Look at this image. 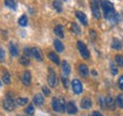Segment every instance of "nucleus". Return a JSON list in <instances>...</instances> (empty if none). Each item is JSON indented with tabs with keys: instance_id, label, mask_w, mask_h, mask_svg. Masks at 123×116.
Listing matches in <instances>:
<instances>
[{
	"instance_id": "obj_1",
	"label": "nucleus",
	"mask_w": 123,
	"mask_h": 116,
	"mask_svg": "<svg viewBox=\"0 0 123 116\" xmlns=\"http://www.w3.org/2000/svg\"><path fill=\"white\" fill-rule=\"evenodd\" d=\"M101 7L104 10V16L106 19H114L115 18V9L111 1H101Z\"/></svg>"
},
{
	"instance_id": "obj_2",
	"label": "nucleus",
	"mask_w": 123,
	"mask_h": 116,
	"mask_svg": "<svg viewBox=\"0 0 123 116\" xmlns=\"http://www.w3.org/2000/svg\"><path fill=\"white\" fill-rule=\"evenodd\" d=\"M78 48H79V51H80V54H81V56L83 58H86V59H88L90 54H89L87 47H86V45H84L82 41H78Z\"/></svg>"
},
{
	"instance_id": "obj_3",
	"label": "nucleus",
	"mask_w": 123,
	"mask_h": 116,
	"mask_svg": "<svg viewBox=\"0 0 123 116\" xmlns=\"http://www.w3.org/2000/svg\"><path fill=\"white\" fill-rule=\"evenodd\" d=\"M48 84L50 87H56L57 85V76L55 74V72L49 68V74H48Z\"/></svg>"
},
{
	"instance_id": "obj_4",
	"label": "nucleus",
	"mask_w": 123,
	"mask_h": 116,
	"mask_svg": "<svg viewBox=\"0 0 123 116\" xmlns=\"http://www.w3.org/2000/svg\"><path fill=\"white\" fill-rule=\"evenodd\" d=\"M99 1H92L91 2V10H92V14L95 18H98L100 17V10H99Z\"/></svg>"
},
{
	"instance_id": "obj_5",
	"label": "nucleus",
	"mask_w": 123,
	"mask_h": 116,
	"mask_svg": "<svg viewBox=\"0 0 123 116\" xmlns=\"http://www.w3.org/2000/svg\"><path fill=\"white\" fill-rule=\"evenodd\" d=\"M72 88H73V91H74V93L79 94L82 92V90H83V87H82V83L80 82L78 79H75V80H73V82H72Z\"/></svg>"
},
{
	"instance_id": "obj_6",
	"label": "nucleus",
	"mask_w": 123,
	"mask_h": 116,
	"mask_svg": "<svg viewBox=\"0 0 123 116\" xmlns=\"http://www.w3.org/2000/svg\"><path fill=\"white\" fill-rule=\"evenodd\" d=\"M14 107H15V103H14V100L12 98L7 97V98L5 99V101H4V108L6 109V110H13Z\"/></svg>"
},
{
	"instance_id": "obj_7",
	"label": "nucleus",
	"mask_w": 123,
	"mask_h": 116,
	"mask_svg": "<svg viewBox=\"0 0 123 116\" xmlns=\"http://www.w3.org/2000/svg\"><path fill=\"white\" fill-rule=\"evenodd\" d=\"M31 55H32L37 60H39V62H42V59H43L42 52H41V50H40L39 48H32V49H31Z\"/></svg>"
},
{
	"instance_id": "obj_8",
	"label": "nucleus",
	"mask_w": 123,
	"mask_h": 116,
	"mask_svg": "<svg viewBox=\"0 0 123 116\" xmlns=\"http://www.w3.org/2000/svg\"><path fill=\"white\" fill-rule=\"evenodd\" d=\"M62 70H63V73H64V75H70L71 73V66L70 64L66 62V60H63L62 62Z\"/></svg>"
},
{
	"instance_id": "obj_9",
	"label": "nucleus",
	"mask_w": 123,
	"mask_h": 116,
	"mask_svg": "<svg viewBox=\"0 0 123 116\" xmlns=\"http://www.w3.org/2000/svg\"><path fill=\"white\" fill-rule=\"evenodd\" d=\"M22 82L25 85H30L31 84V73L29 71H25L24 74L22 76Z\"/></svg>"
},
{
	"instance_id": "obj_10",
	"label": "nucleus",
	"mask_w": 123,
	"mask_h": 116,
	"mask_svg": "<svg viewBox=\"0 0 123 116\" xmlns=\"http://www.w3.org/2000/svg\"><path fill=\"white\" fill-rule=\"evenodd\" d=\"M66 110H67V113H68V114H75V113L78 112V108L75 107V104L74 103L70 101V103L66 105Z\"/></svg>"
},
{
	"instance_id": "obj_11",
	"label": "nucleus",
	"mask_w": 123,
	"mask_h": 116,
	"mask_svg": "<svg viewBox=\"0 0 123 116\" xmlns=\"http://www.w3.org/2000/svg\"><path fill=\"white\" fill-rule=\"evenodd\" d=\"M91 99L90 98H83L82 99V101H81V107L83 108V109H89V108L91 107Z\"/></svg>"
},
{
	"instance_id": "obj_12",
	"label": "nucleus",
	"mask_w": 123,
	"mask_h": 116,
	"mask_svg": "<svg viewBox=\"0 0 123 116\" xmlns=\"http://www.w3.org/2000/svg\"><path fill=\"white\" fill-rule=\"evenodd\" d=\"M76 17H78V19H79L83 25H88V21H87V17H86L84 13H82V12H76Z\"/></svg>"
},
{
	"instance_id": "obj_13",
	"label": "nucleus",
	"mask_w": 123,
	"mask_h": 116,
	"mask_svg": "<svg viewBox=\"0 0 123 116\" xmlns=\"http://www.w3.org/2000/svg\"><path fill=\"white\" fill-rule=\"evenodd\" d=\"M105 103H106V106L110 108V109H114L115 108V103H114V99L112 98L111 96H108V97H106L105 98Z\"/></svg>"
},
{
	"instance_id": "obj_14",
	"label": "nucleus",
	"mask_w": 123,
	"mask_h": 116,
	"mask_svg": "<svg viewBox=\"0 0 123 116\" xmlns=\"http://www.w3.org/2000/svg\"><path fill=\"white\" fill-rule=\"evenodd\" d=\"M9 51H10V55L14 56V57L18 55V48L14 42H10V45H9Z\"/></svg>"
},
{
	"instance_id": "obj_15",
	"label": "nucleus",
	"mask_w": 123,
	"mask_h": 116,
	"mask_svg": "<svg viewBox=\"0 0 123 116\" xmlns=\"http://www.w3.org/2000/svg\"><path fill=\"white\" fill-rule=\"evenodd\" d=\"M79 72L81 73V75H82V76H87L89 74L88 66H86L84 64H81V65H79Z\"/></svg>"
},
{
	"instance_id": "obj_16",
	"label": "nucleus",
	"mask_w": 123,
	"mask_h": 116,
	"mask_svg": "<svg viewBox=\"0 0 123 116\" xmlns=\"http://www.w3.org/2000/svg\"><path fill=\"white\" fill-rule=\"evenodd\" d=\"M33 101L37 106H41L42 104H43V97H42V94H35L34 98H33Z\"/></svg>"
},
{
	"instance_id": "obj_17",
	"label": "nucleus",
	"mask_w": 123,
	"mask_h": 116,
	"mask_svg": "<svg viewBox=\"0 0 123 116\" xmlns=\"http://www.w3.org/2000/svg\"><path fill=\"white\" fill-rule=\"evenodd\" d=\"M112 48L115 50H120L122 48V43H121V41L119 39H113L112 41Z\"/></svg>"
},
{
	"instance_id": "obj_18",
	"label": "nucleus",
	"mask_w": 123,
	"mask_h": 116,
	"mask_svg": "<svg viewBox=\"0 0 123 116\" xmlns=\"http://www.w3.org/2000/svg\"><path fill=\"white\" fill-rule=\"evenodd\" d=\"M54 46H55V48H56V50H57L58 52H63L64 51V45L59 40L54 41Z\"/></svg>"
},
{
	"instance_id": "obj_19",
	"label": "nucleus",
	"mask_w": 123,
	"mask_h": 116,
	"mask_svg": "<svg viewBox=\"0 0 123 116\" xmlns=\"http://www.w3.org/2000/svg\"><path fill=\"white\" fill-rule=\"evenodd\" d=\"M55 34L59 38H63L64 36V29L62 25H57V26L55 27Z\"/></svg>"
},
{
	"instance_id": "obj_20",
	"label": "nucleus",
	"mask_w": 123,
	"mask_h": 116,
	"mask_svg": "<svg viewBox=\"0 0 123 116\" xmlns=\"http://www.w3.org/2000/svg\"><path fill=\"white\" fill-rule=\"evenodd\" d=\"M48 57H49V59H50L51 62H54L55 64H57V65L59 64V58H58V56L55 54V52H53V51H51V52H49Z\"/></svg>"
},
{
	"instance_id": "obj_21",
	"label": "nucleus",
	"mask_w": 123,
	"mask_h": 116,
	"mask_svg": "<svg viewBox=\"0 0 123 116\" xmlns=\"http://www.w3.org/2000/svg\"><path fill=\"white\" fill-rule=\"evenodd\" d=\"M51 106H53V109L55 112H59V100H58V98H53Z\"/></svg>"
},
{
	"instance_id": "obj_22",
	"label": "nucleus",
	"mask_w": 123,
	"mask_h": 116,
	"mask_svg": "<svg viewBox=\"0 0 123 116\" xmlns=\"http://www.w3.org/2000/svg\"><path fill=\"white\" fill-rule=\"evenodd\" d=\"M27 16H25V15H23V16H21V18L18 19V24L21 25V26H26L27 25Z\"/></svg>"
},
{
	"instance_id": "obj_23",
	"label": "nucleus",
	"mask_w": 123,
	"mask_h": 116,
	"mask_svg": "<svg viewBox=\"0 0 123 116\" xmlns=\"http://www.w3.org/2000/svg\"><path fill=\"white\" fill-rule=\"evenodd\" d=\"M59 100V112H65L66 110V105H65V100L63 98L58 99Z\"/></svg>"
},
{
	"instance_id": "obj_24",
	"label": "nucleus",
	"mask_w": 123,
	"mask_h": 116,
	"mask_svg": "<svg viewBox=\"0 0 123 116\" xmlns=\"http://www.w3.org/2000/svg\"><path fill=\"white\" fill-rule=\"evenodd\" d=\"M19 63L22 65H24V66H27V65H30V59L27 57H25V56H22V57L19 58Z\"/></svg>"
},
{
	"instance_id": "obj_25",
	"label": "nucleus",
	"mask_w": 123,
	"mask_h": 116,
	"mask_svg": "<svg viewBox=\"0 0 123 116\" xmlns=\"http://www.w3.org/2000/svg\"><path fill=\"white\" fill-rule=\"evenodd\" d=\"M5 6H6V7H9V8H12V9H16V2H15V1L7 0V1H5Z\"/></svg>"
},
{
	"instance_id": "obj_26",
	"label": "nucleus",
	"mask_w": 123,
	"mask_h": 116,
	"mask_svg": "<svg viewBox=\"0 0 123 116\" xmlns=\"http://www.w3.org/2000/svg\"><path fill=\"white\" fill-rule=\"evenodd\" d=\"M72 30H73L75 34H80L81 33V29L79 27V25L76 23H72Z\"/></svg>"
},
{
	"instance_id": "obj_27",
	"label": "nucleus",
	"mask_w": 123,
	"mask_h": 116,
	"mask_svg": "<svg viewBox=\"0 0 123 116\" xmlns=\"http://www.w3.org/2000/svg\"><path fill=\"white\" fill-rule=\"evenodd\" d=\"M115 62H116V64H117L119 66H123V56L116 55V56H115Z\"/></svg>"
},
{
	"instance_id": "obj_28",
	"label": "nucleus",
	"mask_w": 123,
	"mask_h": 116,
	"mask_svg": "<svg viewBox=\"0 0 123 116\" xmlns=\"http://www.w3.org/2000/svg\"><path fill=\"white\" fill-rule=\"evenodd\" d=\"M2 80H4V82L6 83V84H9L10 83V75H9L8 72H6L4 74V76H2Z\"/></svg>"
},
{
	"instance_id": "obj_29",
	"label": "nucleus",
	"mask_w": 123,
	"mask_h": 116,
	"mask_svg": "<svg viewBox=\"0 0 123 116\" xmlns=\"http://www.w3.org/2000/svg\"><path fill=\"white\" fill-rule=\"evenodd\" d=\"M116 103H117V105H119L120 108H123V94L117 96V98H116Z\"/></svg>"
},
{
	"instance_id": "obj_30",
	"label": "nucleus",
	"mask_w": 123,
	"mask_h": 116,
	"mask_svg": "<svg viewBox=\"0 0 123 116\" xmlns=\"http://www.w3.org/2000/svg\"><path fill=\"white\" fill-rule=\"evenodd\" d=\"M27 98H17V105H21V106H23V105H26L27 104Z\"/></svg>"
},
{
	"instance_id": "obj_31",
	"label": "nucleus",
	"mask_w": 123,
	"mask_h": 116,
	"mask_svg": "<svg viewBox=\"0 0 123 116\" xmlns=\"http://www.w3.org/2000/svg\"><path fill=\"white\" fill-rule=\"evenodd\" d=\"M54 7H55V9L57 10V12H62V5L59 1H54Z\"/></svg>"
},
{
	"instance_id": "obj_32",
	"label": "nucleus",
	"mask_w": 123,
	"mask_h": 116,
	"mask_svg": "<svg viewBox=\"0 0 123 116\" xmlns=\"http://www.w3.org/2000/svg\"><path fill=\"white\" fill-rule=\"evenodd\" d=\"M111 72H112L113 75H116V74H117V68H116V66L114 65V63L111 64Z\"/></svg>"
},
{
	"instance_id": "obj_33",
	"label": "nucleus",
	"mask_w": 123,
	"mask_h": 116,
	"mask_svg": "<svg viewBox=\"0 0 123 116\" xmlns=\"http://www.w3.org/2000/svg\"><path fill=\"white\" fill-rule=\"evenodd\" d=\"M26 113L29 115H32L33 113H34V107H33V105H29L26 108Z\"/></svg>"
},
{
	"instance_id": "obj_34",
	"label": "nucleus",
	"mask_w": 123,
	"mask_h": 116,
	"mask_svg": "<svg viewBox=\"0 0 123 116\" xmlns=\"http://www.w3.org/2000/svg\"><path fill=\"white\" fill-rule=\"evenodd\" d=\"M24 56H25V57L31 56V49L30 48H25V49H24Z\"/></svg>"
},
{
	"instance_id": "obj_35",
	"label": "nucleus",
	"mask_w": 123,
	"mask_h": 116,
	"mask_svg": "<svg viewBox=\"0 0 123 116\" xmlns=\"http://www.w3.org/2000/svg\"><path fill=\"white\" fill-rule=\"evenodd\" d=\"M5 59V51L2 48H0V62H2Z\"/></svg>"
},
{
	"instance_id": "obj_36",
	"label": "nucleus",
	"mask_w": 123,
	"mask_h": 116,
	"mask_svg": "<svg viewBox=\"0 0 123 116\" xmlns=\"http://www.w3.org/2000/svg\"><path fill=\"white\" fill-rule=\"evenodd\" d=\"M119 88L121 90H123V75L119 79Z\"/></svg>"
},
{
	"instance_id": "obj_37",
	"label": "nucleus",
	"mask_w": 123,
	"mask_h": 116,
	"mask_svg": "<svg viewBox=\"0 0 123 116\" xmlns=\"http://www.w3.org/2000/svg\"><path fill=\"white\" fill-rule=\"evenodd\" d=\"M99 103H100V106H101V108H105V107H106L105 98H100V99H99Z\"/></svg>"
},
{
	"instance_id": "obj_38",
	"label": "nucleus",
	"mask_w": 123,
	"mask_h": 116,
	"mask_svg": "<svg viewBox=\"0 0 123 116\" xmlns=\"http://www.w3.org/2000/svg\"><path fill=\"white\" fill-rule=\"evenodd\" d=\"M62 81H63V83H64V87H65V88H67V87H68V82H67L66 76H63V77H62Z\"/></svg>"
},
{
	"instance_id": "obj_39",
	"label": "nucleus",
	"mask_w": 123,
	"mask_h": 116,
	"mask_svg": "<svg viewBox=\"0 0 123 116\" xmlns=\"http://www.w3.org/2000/svg\"><path fill=\"white\" fill-rule=\"evenodd\" d=\"M42 91H43V93L46 94V96H49V93H50V91L48 90V88H46V87L42 88Z\"/></svg>"
},
{
	"instance_id": "obj_40",
	"label": "nucleus",
	"mask_w": 123,
	"mask_h": 116,
	"mask_svg": "<svg viewBox=\"0 0 123 116\" xmlns=\"http://www.w3.org/2000/svg\"><path fill=\"white\" fill-rule=\"evenodd\" d=\"M92 116H103V115L99 112H93L92 113Z\"/></svg>"
},
{
	"instance_id": "obj_41",
	"label": "nucleus",
	"mask_w": 123,
	"mask_h": 116,
	"mask_svg": "<svg viewBox=\"0 0 123 116\" xmlns=\"http://www.w3.org/2000/svg\"><path fill=\"white\" fill-rule=\"evenodd\" d=\"M91 36L92 39H95V31H91Z\"/></svg>"
},
{
	"instance_id": "obj_42",
	"label": "nucleus",
	"mask_w": 123,
	"mask_h": 116,
	"mask_svg": "<svg viewBox=\"0 0 123 116\" xmlns=\"http://www.w3.org/2000/svg\"><path fill=\"white\" fill-rule=\"evenodd\" d=\"M0 87H1V80H0Z\"/></svg>"
},
{
	"instance_id": "obj_43",
	"label": "nucleus",
	"mask_w": 123,
	"mask_h": 116,
	"mask_svg": "<svg viewBox=\"0 0 123 116\" xmlns=\"http://www.w3.org/2000/svg\"><path fill=\"white\" fill-rule=\"evenodd\" d=\"M19 116H22V115H19Z\"/></svg>"
}]
</instances>
